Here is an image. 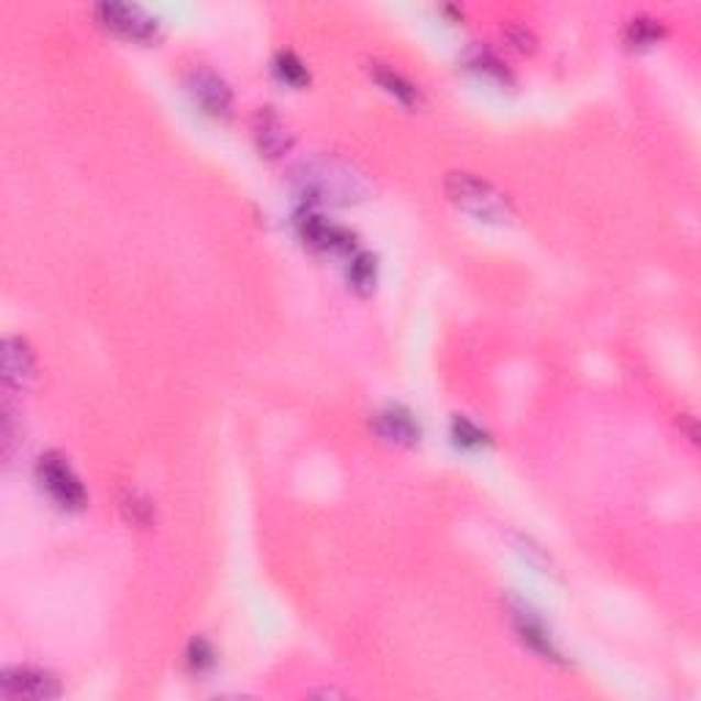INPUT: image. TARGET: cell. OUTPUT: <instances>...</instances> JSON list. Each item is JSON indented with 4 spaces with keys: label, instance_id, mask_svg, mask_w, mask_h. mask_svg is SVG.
Returning <instances> with one entry per match:
<instances>
[{
    "label": "cell",
    "instance_id": "cell-5",
    "mask_svg": "<svg viewBox=\"0 0 701 701\" xmlns=\"http://www.w3.org/2000/svg\"><path fill=\"white\" fill-rule=\"evenodd\" d=\"M58 677L50 671L39 669V666H11L0 675V697L6 701L14 699H36L50 701L61 697Z\"/></svg>",
    "mask_w": 701,
    "mask_h": 701
},
{
    "label": "cell",
    "instance_id": "cell-11",
    "mask_svg": "<svg viewBox=\"0 0 701 701\" xmlns=\"http://www.w3.org/2000/svg\"><path fill=\"white\" fill-rule=\"evenodd\" d=\"M255 140H258V149L263 151L266 156H283L285 151L294 145V134L288 132L285 121L274 113L272 108H263L261 113L255 116Z\"/></svg>",
    "mask_w": 701,
    "mask_h": 701
},
{
    "label": "cell",
    "instance_id": "cell-16",
    "mask_svg": "<svg viewBox=\"0 0 701 701\" xmlns=\"http://www.w3.org/2000/svg\"><path fill=\"white\" fill-rule=\"evenodd\" d=\"M625 36L631 44L647 47V44H655L664 36V25H660V20H655V17H633V20L627 22Z\"/></svg>",
    "mask_w": 701,
    "mask_h": 701
},
{
    "label": "cell",
    "instance_id": "cell-10",
    "mask_svg": "<svg viewBox=\"0 0 701 701\" xmlns=\"http://www.w3.org/2000/svg\"><path fill=\"white\" fill-rule=\"evenodd\" d=\"M296 226H299L302 239H305L310 247H316V250L351 252L353 233L346 231V228H340V226H332V222L324 220V217L310 215V211H307V215H299Z\"/></svg>",
    "mask_w": 701,
    "mask_h": 701
},
{
    "label": "cell",
    "instance_id": "cell-14",
    "mask_svg": "<svg viewBox=\"0 0 701 701\" xmlns=\"http://www.w3.org/2000/svg\"><path fill=\"white\" fill-rule=\"evenodd\" d=\"M274 72H277L280 80H285L288 86H307L310 83V72H307V66L302 64V58L296 53H291V50H283V53H277V58H274Z\"/></svg>",
    "mask_w": 701,
    "mask_h": 701
},
{
    "label": "cell",
    "instance_id": "cell-7",
    "mask_svg": "<svg viewBox=\"0 0 701 701\" xmlns=\"http://www.w3.org/2000/svg\"><path fill=\"white\" fill-rule=\"evenodd\" d=\"M510 614H513V625L518 631V636L524 638V644H529L535 653H540L546 660H562V653H559L557 642H554L551 631L543 622V616L532 609L526 600L513 598L510 600Z\"/></svg>",
    "mask_w": 701,
    "mask_h": 701
},
{
    "label": "cell",
    "instance_id": "cell-18",
    "mask_svg": "<svg viewBox=\"0 0 701 701\" xmlns=\"http://www.w3.org/2000/svg\"><path fill=\"white\" fill-rule=\"evenodd\" d=\"M187 664H189V669L198 671V675L215 669V664H217L215 647H211L206 638H193V642H189V649H187Z\"/></svg>",
    "mask_w": 701,
    "mask_h": 701
},
{
    "label": "cell",
    "instance_id": "cell-4",
    "mask_svg": "<svg viewBox=\"0 0 701 701\" xmlns=\"http://www.w3.org/2000/svg\"><path fill=\"white\" fill-rule=\"evenodd\" d=\"M94 14H97L99 25L118 33V36L129 39V42L149 44L160 39V20L154 14H149L143 6L102 0V3H97Z\"/></svg>",
    "mask_w": 701,
    "mask_h": 701
},
{
    "label": "cell",
    "instance_id": "cell-15",
    "mask_svg": "<svg viewBox=\"0 0 701 701\" xmlns=\"http://www.w3.org/2000/svg\"><path fill=\"white\" fill-rule=\"evenodd\" d=\"M349 280L359 294H370L375 288V258L370 252H357L353 255Z\"/></svg>",
    "mask_w": 701,
    "mask_h": 701
},
{
    "label": "cell",
    "instance_id": "cell-8",
    "mask_svg": "<svg viewBox=\"0 0 701 701\" xmlns=\"http://www.w3.org/2000/svg\"><path fill=\"white\" fill-rule=\"evenodd\" d=\"M36 381V357L22 338L3 340V386L22 392Z\"/></svg>",
    "mask_w": 701,
    "mask_h": 701
},
{
    "label": "cell",
    "instance_id": "cell-1",
    "mask_svg": "<svg viewBox=\"0 0 701 701\" xmlns=\"http://www.w3.org/2000/svg\"><path fill=\"white\" fill-rule=\"evenodd\" d=\"M291 184L307 204H357L370 193V182L357 165L340 156H310L291 173Z\"/></svg>",
    "mask_w": 701,
    "mask_h": 701
},
{
    "label": "cell",
    "instance_id": "cell-13",
    "mask_svg": "<svg viewBox=\"0 0 701 701\" xmlns=\"http://www.w3.org/2000/svg\"><path fill=\"white\" fill-rule=\"evenodd\" d=\"M370 75L375 77V83H379V86L384 88L386 94H392L395 99H401L403 105H417L419 102V88L414 86V83L408 80V77H403L401 72L392 69V66L373 64Z\"/></svg>",
    "mask_w": 701,
    "mask_h": 701
},
{
    "label": "cell",
    "instance_id": "cell-3",
    "mask_svg": "<svg viewBox=\"0 0 701 701\" xmlns=\"http://www.w3.org/2000/svg\"><path fill=\"white\" fill-rule=\"evenodd\" d=\"M36 474L44 491L50 493V499L64 510H83L88 504L86 485L77 477V471L72 469L69 458L61 456V452H44L36 463Z\"/></svg>",
    "mask_w": 701,
    "mask_h": 701
},
{
    "label": "cell",
    "instance_id": "cell-6",
    "mask_svg": "<svg viewBox=\"0 0 701 701\" xmlns=\"http://www.w3.org/2000/svg\"><path fill=\"white\" fill-rule=\"evenodd\" d=\"M184 86L187 94L215 118H228L233 110V91L226 80H222L217 72L204 69V66H195L184 75Z\"/></svg>",
    "mask_w": 701,
    "mask_h": 701
},
{
    "label": "cell",
    "instance_id": "cell-9",
    "mask_svg": "<svg viewBox=\"0 0 701 701\" xmlns=\"http://www.w3.org/2000/svg\"><path fill=\"white\" fill-rule=\"evenodd\" d=\"M373 428L375 434L381 436L384 441L397 447H414L419 445V423L414 419V414L403 406H386L381 408L379 414L373 417Z\"/></svg>",
    "mask_w": 701,
    "mask_h": 701
},
{
    "label": "cell",
    "instance_id": "cell-12",
    "mask_svg": "<svg viewBox=\"0 0 701 701\" xmlns=\"http://www.w3.org/2000/svg\"><path fill=\"white\" fill-rule=\"evenodd\" d=\"M463 61H467V69L474 72V75L482 77L485 83H496V86H510V83H513L510 69L491 53V50L471 47L469 53L463 55Z\"/></svg>",
    "mask_w": 701,
    "mask_h": 701
},
{
    "label": "cell",
    "instance_id": "cell-17",
    "mask_svg": "<svg viewBox=\"0 0 701 701\" xmlns=\"http://www.w3.org/2000/svg\"><path fill=\"white\" fill-rule=\"evenodd\" d=\"M452 436H456V445L463 447V450H480V447L488 445V434L482 428H477L474 423L458 414L452 419Z\"/></svg>",
    "mask_w": 701,
    "mask_h": 701
},
{
    "label": "cell",
    "instance_id": "cell-2",
    "mask_svg": "<svg viewBox=\"0 0 701 701\" xmlns=\"http://www.w3.org/2000/svg\"><path fill=\"white\" fill-rule=\"evenodd\" d=\"M445 193L450 198V204H456L458 209L467 211L480 222H493V226H502L515 217L513 204H510L507 195L502 189L493 187L491 182L480 178L477 173L467 171H452L445 178Z\"/></svg>",
    "mask_w": 701,
    "mask_h": 701
}]
</instances>
